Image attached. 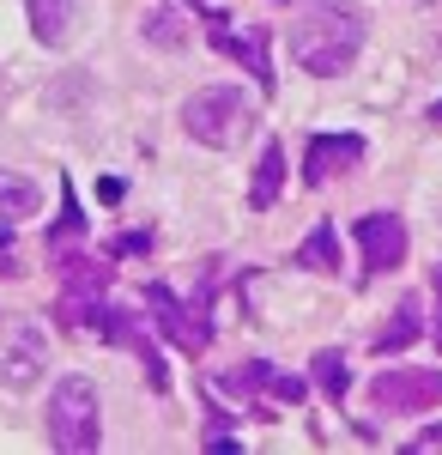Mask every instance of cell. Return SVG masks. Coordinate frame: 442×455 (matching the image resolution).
Returning a JSON list of instances; mask_svg holds the SVG:
<instances>
[{
    "label": "cell",
    "mask_w": 442,
    "mask_h": 455,
    "mask_svg": "<svg viewBox=\"0 0 442 455\" xmlns=\"http://www.w3.org/2000/svg\"><path fill=\"white\" fill-rule=\"evenodd\" d=\"M351 237L364 249V280H382V274H394L406 261V219L400 212H364L351 225Z\"/></svg>",
    "instance_id": "5b68a950"
},
{
    "label": "cell",
    "mask_w": 442,
    "mask_h": 455,
    "mask_svg": "<svg viewBox=\"0 0 442 455\" xmlns=\"http://www.w3.org/2000/svg\"><path fill=\"white\" fill-rule=\"evenodd\" d=\"M146 304H152L158 328H164V334H170L182 352H194V358H201V352L212 347V328H206V304H182L170 285H146Z\"/></svg>",
    "instance_id": "52a82bcc"
},
{
    "label": "cell",
    "mask_w": 442,
    "mask_h": 455,
    "mask_svg": "<svg viewBox=\"0 0 442 455\" xmlns=\"http://www.w3.org/2000/svg\"><path fill=\"white\" fill-rule=\"evenodd\" d=\"M309 371H315V388L334 401V407H345V388H351V364H345L340 347H321L315 358H309Z\"/></svg>",
    "instance_id": "e0dca14e"
},
{
    "label": "cell",
    "mask_w": 442,
    "mask_h": 455,
    "mask_svg": "<svg viewBox=\"0 0 442 455\" xmlns=\"http://www.w3.org/2000/svg\"><path fill=\"white\" fill-rule=\"evenodd\" d=\"M430 122H437V128H442V104H430Z\"/></svg>",
    "instance_id": "d4e9b609"
},
{
    "label": "cell",
    "mask_w": 442,
    "mask_h": 455,
    "mask_svg": "<svg viewBox=\"0 0 442 455\" xmlns=\"http://www.w3.org/2000/svg\"><path fill=\"white\" fill-rule=\"evenodd\" d=\"M418 322H424V310H418V298H400V310L388 315V328L375 334V352H382V358H388V352H406L412 340L424 334Z\"/></svg>",
    "instance_id": "2e32d148"
},
{
    "label": "cell",
    "mask_w": 442,
    "mask_h": 455,
    "mask_svg": "<svg viewBox=\"0 0 442 455\" xmlns=\"http://www.w3.org/2000/svg\"><path fill=\"white\" fill-rule=\"evenodd\" d=\"M36 207H43V188H36L31 176L0 171V219H6V225H12V219H36Z\"/></svg>",
    "instance_id": "9a60e30c"
},
{
    "label": "cell",
    "mask_w": 442,
    "mask_h": 455,
    "mask_svg": "<svg viewBox=\"0 0 442 455\" xmlns=\"http://www.w3.org/2000/svg\"><path fill=\"white\" fill-rule=\"evenodd\" d=\"M61 304H55V322L67 328H91V315L103 304V285H109V261H91V255H61Z\"/></svg>",
    "instance_id": "277c9868"
},
{
    "label": "cell",
    "mask_w": 442,
    "mask_h": 455,
    "mask_svg": "<svg viewBox=\"0 0 442 455\" xmlns=\"http://www.w3.org/2000/svg\"><path fill=\"white\" fill-rule=\"evenodd\" d=\"M430 304H437V322H430V334H437V347H442V267L430 274Z\"/></svg>",
    "instance_id": "7402d4cb"
},
{
    "label": "cell",
    "mask_w": 442,
    "mask_h": 455,
    "mask_svg": "<svg viewBox=\"0 0 442 455\" xmlns=\"http://www.w3.org/2000/svg\"><path fill=\"white\" fill-rule=\"evenodd\" d=\"M182 128L201 146H231L242 128V85H201L182 104Z\"/></svg>",
    "instance_id": "3957f363"
},
{
    "label": "cell",
    "mask_w": 442,
    "mask_h": 455,
    "mask_svg": "<svg viewBox=\"0 0 442 455\" xmlns=\"http://www.w3.org/2000/svg\"><path fill=\"white\" fill-rule=\"evenodd\" d=\"M364 49V12H351L345 0H315L297 12V31H291V55L297 68L315 79H340Z\"/></svg>",
    "instance_id": "6da1fadb"
},
{
    "label": "cell",
    "mask_w": 442,
    "mask_h": 455,
    "mask_svg": "<svg viewBox=\"0 0 442 455\" xmlns=\"http://www.w3.org/2000/svg\"><path fill=\"white\" fill-rule=\"evenodd\" d=\"M146 43H158V49H182V25H176V12H146Z\"/></svg>",
    "instance_id": "d6986e66"
},
{
    "label": "cell",
    "mask_w": 442,
    "mask_h": 455,
    "mask_svg": "<svg viewBox=\"0 0 442 455\" xmlns=\"http://www.w3.org/2000/svg\"><path fill=\"white\" fill-rule=\"evenodd\" d=\"M279 188H285V146L267 140V146H261V164H255V188H249V207L267 212L272 201H279Z\"/></svg>",
    "instance_id": "5bb4252c"
},
{
    "label": "cell",
    "mask_w": 442,
    "mask_h": 455,
    "mask_svg": "<svg viewBox=\"0 0 442 455\" xmlns=\"http://www.w3.org/2000/svg\"><path fill=\"white\" fill-rule=\"evenodd\" d=\"M375 413H424L442 401V371H382L370 383Z\"/></svg>",
    "instance_id": "8992f818"
},
{
    "label": "cell",
    "mask_w": 442,
    "mask_h": 455,
    "mask_svg": "<svg viewBox=\"0 0 442 455\" xmlns=\"http://www.w3.org/2000/svg\"><path fill=\"white\" fill-rule=\"evenodd\" d=\"M442 443V425H430V431H418V437H412V450H437Z\"/></svg>",
    "instance_id": "cb8c5ba5"
},
{
    "label": "cell",
    "mask_w": 442,
    "mask_h": 455,
    "mask_svg": "<svg viewBox=\"0 0 442 455\" xmlns=\"http://www.w3.org/2000/svg\"><path fill=\"white\" fill-rule=\"evenodd\" d=\"M25 6H31L36 43H49V49H61V43L79 31V0H25Z\"/></svg>",
    "instance_id": "4fadbf2b"
},
{
    "label": "cell",
    "mask_w": 442,
    "mask_h": 455,
    "mask_svg": "<svg viewBox=\"0 0 442 455\" xmlns=\"http://www.w3.org/2000/svg\"><path fill=\"white\" fill-rule=\"evenodd\" d=\"M61 195H67V207H61V225H49V249H67L79 237V207H73V188L61 182Z\"/></svg>",
    "instance_id": "ffe728a7"
},
{
    "label": "cell",
    "mask_w": 442,
    "mask_h": 455,
    "mask_svg": "<svg viewBox=\"0 0 442 455\" xmlns=\"http://www.w3.org/2000/svg\"><path fill=\"white\" fill-rule=\"evenodd\" d=\"M43 371H49V340H43V328H36V322L12 328L6 347H0V383L12 388V395H25V388H36Z\"/></svg>",
    "instance_id": "9c48e42d"
},
{
    "label": "cell",
    "mask_w": 442,
    "mask_h": 455,
    "mask_svg": "<svg viewBox=\"0 0 442 455\" xmlns=\"http://www.w3.org/2000/svg\"><path fill=\"white\" fill-rule=\"evenodd\" d=\"M218 388H225V395H272V401H297V407H304V395H309L304 377L279 371V364H267V358H249V364H237V371H225Z\"/></svg>",
    "instance_id": "30bf717a"
},
{
    "label": "cell",
    "mask_w": 442,
    "mask_h": 455,
    "mask_svg": "<svg viewBox=\"0 0 442 455\" xmlns=\"http://www.w3.org/2000/svg\"><path fill=\"white\" fill-rule=\"evenodd\" d=\"M122 195H128V188H122V176H103V182H98V201H109V207H115Z\"/></svg>",
    "instance_id": "603a6c76"
},
{
    "label": "cell",
    "mask_w": 442,
    "mask_h": 455,
    "mask_svg": "<svg viewBox=\"0 0 442 455\" xmlns=\"http://www.w3.org/2000/svg\"><path fill=\"white\" fill-rule=\"evenodd\" d=\"M267 43H272V31H261V25H249V36L212 31V49H225L231 61H242V68H249V79H255L261 92H272V85H279V79H272V61H267Z\"/></svg>",
    "instance_id": "7c38bea8"
},
{
    "label": "cell",
    "mask_w": 442,
    "mask_h": 455,
    "mask_svg": "<svg viewBox=\"0 0 442 455\" xmlns=\"http://www.w3.org/2000/svg\"><path fill=\"white\" fill-rule=\"evenodd\" d=\"M91 328H98L109 347H128V352H139V364H146V383L158 388H170V371H164V358H158V347H152V334L139 328L134 315L122 310V304H98V315H91Z\"/></svg>",
    "instance_id": "ba28073f"
},
{
    "label": "cell",
    "mask_w": 442,
    "mask_h": 455,
    "mask_svg": "<svg viewBox=\"0 0 442 455\" xmlns=\"http://www.w3.org/2000/svg\"><path fill=\"white\" fill-rule=\"evenodd\" d=\"M139 249H152V231H128V237H115L109 255H139Z\"/></svg>",
    "instance_id": "44dd1931"
},
{
    "label": "cell",
    "mask_w": 442,
    "mask_h": 455,
    "mask_svg": "<svg viewBox=\"0 0 442 455\" xmlns=\"http://www.w3.org/2000/svg\"><path fill=\"white\" fill-rule=\"evenodd\" d=\"M358 164H364V140L358 134H315L304 146V182L309 188H328L334 176L358 171Z\"/></svg>",
    "instance_id": "8fae6325"
},
{
    "label": "cell",
    "mask_w": 442,
    "mask_h": 455,
    "mask_svg": "<svg viewBox=\"0 0 442 455\" xmlns=\"http://www.w3.org/2000/svg\"><path fill=\"white\" fill-rule=\"evenodd\" d=\"M297 267H315V274H340V237H334V225H315L304 243H297Z\"/></svg>",
    "instance_id": "ac0fdd59"
},
{
    "label": "cell",
    "mask_w": 442,
    "mask_h": 455,
    "mask_svg": "<svg viewBox=\"0 0 442 455\" xmlns=\"http://www.w3.org/2000/svg\"><path fill=\"white\" fill-rule=\"evenodd\" d=\"M103 437V407H98V388L85 383V377H61L55 395H49V443L55 450H98Z\"/></svg>",
    "instance_id": "7a4b0ae2"
}]
</instances>
